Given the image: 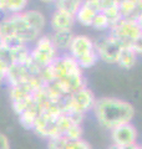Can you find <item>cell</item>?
I'll use <instances>...</instances> for the list:
<instances>
[{
  "label": "cell",
  "mask_w": 142,
  "mask_h": 149,
  "mask_svg": "<svg viewBox=\"0 0 142 149\" xmlns=\"http://www.w3.org/2000/svg\"><path fill=\"white\" fill-rule=\"evenodd\" d=\"M47 25L46 16L37 9H27L21 14H6L0 20L1 37H15L24 45L30 46L44 35Z\"/></svg>",
  "instance_id": "obj_1"
},
{
  "label": "cell",
  "mask_w": 142,
  "mask_h": 149,
  "mask_svg": "<svg viewBox=\"0 0 142 149\" xmlns=\"http://www.w3.org/2000/svg\"><path fill=\"white\" fill-rule=\"evenodd\" d=\"M92 112L103 128L111 130L121 124L131 123L135 117V108L130 102L115 97L96 98Z\"/></svg>",
  "instance_id": "obj_2"
},
{
  "label": "cell",
  "mask_w": 142,
  "mask_h": 149,
  "mask_svg": "<svg viewBox=\"0 0 142 149\" xmlns=\"http://www.w3.org/2000/svg\"><path fill=\"white\" fill-rule=\"evenodd\" d=\"M66 54H69L82 70L91 68L98 61L93 40L87 35H75Z\"/></svg>",
  "instance_id": "obj_3"
},
{
  "label": "cell",
  "mask_w": 142,
  "mask_h": 149,
  "mask_svg": "<svg viewBox=\"0 0 142 149\" xmlns=\"http://www.w3.org/2000/svg\"><path fill=\"white\" fill-rule=\"evenodd\" d=\"M60 56V52L53 44L50 34H44L30 47V57L37 67L41 70L50 66Z\"/></svg>",
  "instance_id": "obj_4"
},
{
  "label": "cell",
  "mask_w": 142,
  "mask_h": 149,
  "mask_svg": "<svg viewBox=\"0 0 142 149\" xmlns=\"http://www.w3.org/2000/svg\"><path fill=\"white\" fill-rule=\"evenodd\" d=\"M95 102H96V97H95L93 92L90 88L85 87L82 90L65 97L63 101L64 112L85 117V114L92 111Z\"/></svg>",
  "instance_id": "obj_5"
},
{
  "label": "cell",
  "mask_w": 142,
  "mask_h": 149,
  "mask_svg": "<svg viewBox=\"0 0 142 149\" xmlns=\"http://www.w3.org/2000/svg\"><path fill=\"white\" fill-rule=\"evenodd\" d=\"M95 44V51L98 56V60L106 62V63H116L120 57L121 50L125 47L120 41L116 40L110 34L103 35L98 37L97 40L93 41Z\"/></svg>",
  "instance_id": "obj_6"
},
{
  "label": "cell",
  "mask_w": 142,
  "mask_h": 149,
  "mask_svg": "<svg viewBox=\"0 0 142 149\" xmlns=\"http://www.w3.org/2000/svg\"><path fill=\"white\" fill-rule=\"evenodd\" d=\"M142 32L140 26L136 24V21L129 20V19H121L116 25H113L108 34L118 40L124 46H130L137 36Z\"/></svg>",
  "instance_id": "obj_7"
},
{
  "label": "cell",
  "mask_w": 142,
  "mask_h": 149,
  "mask_svg": "<svg viewBox=\"0 0 142 149\" xmlns=\"http://www.w3.org/2000/svg\"><path fill=\"white\" fill-rule=\"evenodd\" d=\"M110 132H111L112 143L116 147H127L137 143L138 133H137L136 127L131 123L121 124L118 127L111 129Z\"/></svg>",
  "instance_id": "obj_8"
},
{
  "label": "cell",
  "mask_w": 142,
  "mask_h": 149,
  "mask_svg": "<svg viewBox=\"0 0 142 149\" xmlns=\"http://www.w3.org/2000/svg\"><path fill=\"white\" fill-rule=\"evenodd\" d=\"M75 16L66 14L60 10H54L50 16L49 24L53 29V32L56 31H71L75 24Z\"/></svg>",
  "instance_id": "obj_9"
},
{
  "label": "cell",
  "mask_w": 142,
  "mask_h": 149,
  "mask_svg": "<svg viewBox=\"0 0 142 149\" xmlns=\"http://www.w3.org/2000/svg\"><path fill=\"white\" fill-rule=\"evenodd\" d=\"M120 13L122 19L135 21L142 13V0H122L120 1Z\"/></svg>",
  "instance_id": "obj_10"
},
{
  "label": "cell",
  "mask_w": 142,
  "mask_h": 149,
  "mask_svg": "<svg viewBox=\"0 0 142 149\" xmlns=\"http://www.w3.org/2000/svg\"><path fill=\"white\" fill-rule=\"evenodd\" d=\"M96 15H97V11L95 10V8L90 4V0H87V1H82L81 8L79 9L77 14L75 15V21L79 22V24L82 26L91 27Z\"/></svg>",
  "instance_id": "obj_11"
},
{
  "label": "cell",
  "mask_w": 142,
  "mask_h": 149,
  "mask_svg": "<svg viewBox=\"0 0 142 149\" xmlns=\"http://www.w3.org/2000/svg\"><path fill=\"white\" fill-rule=\"evenodd\" d=\"M40 113H41L40 106L37 104L36 102H34L32 106H30L26 111H24L20 116H18L19 122H20V124L25 129L32 130V128H34V125H35V122H36V119L39 118Z\"/></svg>",
  "instance_id": "obj_12"
},
{
  "label": "cell",
  "mask_w": 142,
  "mask_h": 149,
  "mask_svg": "<svg viewBox=\"0 0 142 149\" xmlns=\"http://www.w3.org/2000/svg\"><path fill=\"white\" fill-rule=\"evenodd\" d=\"M51 36V40H53V44L56 47V50L59 52H67L69 51V47L71 42H72V39H74V32L72 30L71 31H56V32H53L50 34Z\"/></svg>",
  "instance_id": "obj_13"
},
{
  "label": "cell",
  "mask_w": 142,
  "mask_h": 149,
  "mask_svg": "<svg viewBox=\"0 0 142 149\" xmlns=\"http://www.w3.org/2000/svg\"><path fill=\"white\" fill-rule=\"evenodd\" d=\"M136 61H137V55L135 54V51L132 50L130 46H125V47L121 50L117 65L121 68L130 70L136 65Z\"/></svg>",
  "instance_id": "obj_14"
},
{
  "label": "cell",
  "mask_w": 142,
  "mask_h": 149,
  "mask_svg": "<svg viewBox=\"0 0 142 149\" xmlns=\"http://www.w3.org/2000/svg\"><path fill=\"white\" fill-rule=\"evenodd\" d=\"M81 5H82L81 0H58V1H54L55 10L64 11L72 16H75L77 14Z\"/></svg>",
  "instance_id": "obj_15"
},
{
  "label": "cell",
  "mask_w": 142,
  "mask_h": 149,
  "mask_svg": "<svg viewBox=\"0 0 142 149\" xmlns=\"http://www.w3.org/2000/svg\"><path fill=\"white\" fill-rule=\"evenodd\" d=\"M29 9L27 0H5V10L6 14H21Z\"/></svg>",
  "instance_id": "obj_16"
},
{
  "label": "cell",
  "mask_w": 142,
  "mask_h": 149,
  "mask_svg": "<svg viewBox=\"0 0 142 149\" xmlns=\"http://www.w3.org/2000/svg\"><path fill=\"white\" fill-rule=\"evenodd\" d=\"M91 27L95 29L96 31H105V30L110 31L111 25H110V21H108V19L106 17L105 14L103 13H97V15L95 16V20L92 22Z\"/></svg>",
  "instance_id": "obj_17"
},
{
  "label": "cell",
  "mask_w": 142,
  "mask_h": 149,
  "mask_svg": "<svg viewBox=\"0 0 142 149\" xmlns=\"http://www.w3.org/2000/svg\"><path fill=\"white\" fill-rule=\"evenodd\" d=\"M64 149H91V146L84 139H76V141H67Z\"/></svg>",
  "instance_id": "obj_18"
},
{
  "label": "cell",
  "mask_w": 142,
  "mask_h": 149,
  "mask_svg": "<svg viewBox=\"0 0 142 149\" xmlns=\"http://www.w3.org/2000/svg\"><path fill=\"white\" fill-rule=\"evenodd\" d=\"M69 139L65 137H55L47 141V149H64Z\"/></svg>",
  "instance_id": "obj_19"
},
{
  "label": "cell",
  "mask_w": 142,
  "mask_h": 149,
  "mask_svg": "<svg viewBox=\"0 0 142 149\" xmlns=\"http://www.w3.org/2000/svg\"><path fill=\"white\" fill-rule=\"evenodd\" d=\"M9 68H10V65H9L8 62H5L1 57H0V83L6 82Z\"/></svg>",
  "instance_id": "obj_20"
},
{
  "label": "cell",
  "mask_w": 142,
  "mask_h": 149,
  "mask_svg": "<svg viewBox=\"0 0 142 149\" xmlns=\"http://www.w3.org/2000/svg\"><path fill=\"white\" fill-rule=\"evenodd\" d=\"M130 47L135 51V54L138 56L142 55V32L136 37V39L132 41V44L130 45Z\"/></svg>",
  "instance_id": "obj_21"
},
{
  "label": "cell",
  "mask_w": 142,
  "mask_h": 149,
  "mask_svg": "<svg viewBox=\"0 0 142 149\" xmlns=\"http://www.w3.org/2000/svg\"><path fill=\"white\" fill-rule=\"evenodd\" d=\"M0 149H11V144L8 136L1 132H0Z\"/></svg>",
  "instance_id": "obj_22"
},
{
  "label": "cell",
  "mask_w": 142,
  "mask_h": 149,
  "mask_svg": "<svg viewBox=\"0 0 142 149\" xmlns=\"http://www.w3.org/2000/svg\"><path fill=\"white\" fill-rule=\"evenodd\" d=\"M135 21H136V24H137V25H138V26H140V29L142 30V13L140 14V15H138V17H137V19H136V20H135Z\"/></svg>",
  "instance_id": "obj_23"
},
{
  "label": "cell",
  "mask_w": 142,
  "mask_h": 149,
  "mask_svg": "<svg viewBox=\"0 0 142 149\" xmlns=\"http://www.w3.org/2000/svg\"><path fill=\"white\" fill-rule=\"evenodd\" d=\"M108 149H121V148H120V147H116V146H113V144H112V146L108 148Z\"/></svg>",
  "instance_id": "obj_24"
},
{
  "label": "cell",
  "mask_w": 142,
  "mask_h": 149,
  "mask_svg": "<svg viewBox=\"0 0 142 149\" xmlns=\"http://www.w3.org/2000/svg\"><path fill=\"white\" fill-rule=\"evenodd\" d=\"M3 49V44H1V34H0V51Z\"/></svg>",
  "instance_id": "obj_25"
}]
</instances>
